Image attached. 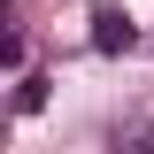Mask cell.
<instances>
[{
    "mask_svg": "<svg viewBox=\"0 0 154 154\" xmlns=\"http://www.w3.org/2000/svg\"><path fill=\"white\" fill-rule=\"evenodd\" d=\"M139 46V23L123 8H93V54H131Z\"/></svg>",
    "mask_w": 154,
    "mask_h": 154,
    "instance_id": "obj_1",
    "label": "cell"
},
{
    "mask_svg": "<svg viewBox=\"0 0 154 154\" xmlns=\"http://www.w3.org/2000/svg\"><path fill=\"white\" fill-rule=\"evenodd\" d=\"M16 108H23V116L46 108V77H23V85H16Z\"/></svg>",
    "mask_w": 154,
    "mask_h": 154,
    "instance_id": "obj_3",
    "label": "cell"
},
{
    "mask_svg": "<svg viewBox=\"0 0 154 154\" xmlns=\"http://www.w3.org/2000/svg\"><path fill=\"white\" fill-rule=\"evenodd\" d=\"M116 154H154V123H131V131H116Z\"/></svg>",
    "mask_w": 154,
    "mask_h": 154,
    "instance_id": "obj_2",
    "label": "cell"
}]
</instances>
